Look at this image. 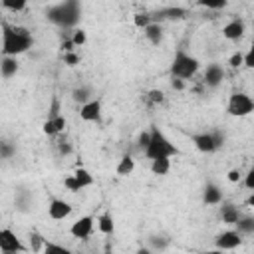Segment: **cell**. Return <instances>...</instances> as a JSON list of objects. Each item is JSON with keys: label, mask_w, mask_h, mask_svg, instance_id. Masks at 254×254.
<instances>
[{"label": "cell", "mask_w": 254, "mask_h": 254, "mask_svg": "<svg viewBox=\"0 0 254 254\" xmlns=\"http://www.w3.org/2000/svg\"><path fill=\"white\" fill-rule=\"evenodd\" d=\"M145 101L149 105H163L165 103V93L161 89H149L145 95Z\"/></svg>", "instance_id": "obj_31"}, {"label": "cell", "mask_w": 254, "mask_h": 254, "mask_svg": "<svg viewBox=\"0 0 254 254\" xmlns=\"http://www.w3.org/2000/svg\"><path fill=\"white\" fill-rule=\"evenodd\" d=\"M71 212H73L71 202H67L65 198H60V196H52V200H50V204H48V216H50L52 220H64V218H67Z\"/></svg>", "instance_id": "obj_11"}, {"label": "cell", "mask_w": 254, "mask_h": 254, "mask_svg": "<svg viewBox=\"0 0 254 254\" xmlns=\"http://www.w3.org/2000/svg\"><path fill=\"white\" fill-rule=\"evenodd\" d=\"M226 179H228L230 183H240V181H242V171L234 167V169H230V171L226 173Z\"/></svg>", "instance_id": "obj_43"}, {"label": "cell", "mask_w": 254, "mask_h": 254, "mask_svg": "<svg viewBox=\"0 0 254 254\" xmlns=\"http://www.w3.org/2000/svg\"><path fill=\"white\" fill-rule=\"evenodd\" d=\"M222 198H224V192H222V189H220L216 183L208 181V183L202 187V204H206V206H216Z\"/></svg>", "instance_id": "obj_17"}, {"label": "cell", "mask_w": 254, "mask_h": 254, "mask_svg": "<svg viewBox=\"0 0 254 254\" xmlns=\"http://www.w3.org/2000/svg\"><path fill=\"white\" fill-rule=\"evenodd\" d=\"M65 125H67V119H65L64 113H60V115H56V117H46V121L42 123V131H44V135H48V137H56V135L64 133Z\"/></svg>", "instance_id": "obj_16"}, {"label": "cell", "mask_w": 254, "mask_h": 254, "mask_svg": "<svg viewBox=\"0 0 254 254\" xmlns=\"http://www.w3.org/2000/svg\"><path fill=\"white\" fill-rule=\"evenodd\" d=\"M242 183L248 190H254V169H248V173L242 175Z\"/></svg>", "instance_id": "obj_41"}, {"label": "cell", "mask_w": 254, "mask_h": 254, "mask_svg": "<svg viewBox=\"0 0 254 254\" xmlns=\"http://www.w3.org/2000/svg\"><path fill=\"white\" fill-rule=\"evenodd\" d=\"M244 34H246V22L242 18H232L222 26V36L228 42H238L244 38Z\"/></svg>", "instance_id": "obj_14"}, {"label": "cell", "mask_w": 254, "mask_h": 254, "mask_svg": "<svg viewBox=\"0 0 254 254\" xmlns=\"http://www.w3.org/2000/svg\"><path fill=\"white\" fill-rule=\"evenodd\" d=\"M143 155L149 161L157 159V157H177V155H181V149L165 135V131L161 127L151 125V129H149V143L143 149Z\"/></svg>", "instance_id": "obj_3"}, {"label": "cell", "mask_w": 254, "mask_h": 254, "mask_svg": "<svg viewBox=\"0 0 254 254\" xmlns=\"http://www.w3.org/2000/svg\"><path fill=\"white\" fill-rule=\"evenodd\" d=\"M46 254H67L69 248H65L64 244H56V242H44V248H42Z\"/></svg>", "instance_id": "obj_34"}, {"label": "cell", "mask_w": 254, "mask_h": 254, "mask_svg": "<svg viewBox=\"0 0 254 254\" xmlns=\"http://www.w3.org/2000/svg\"><path fill=\"white\" fill-rule=\"evenodd\" d=\"M103 115V105L99 97H91L89 101L79 105V119L85 123H101Z\"/></svg>", "instance_id": "obj_7"}, {"label": "cell", "mask_w": 254, "mask_h": 254, "mask_svg": "<svg viewBox=\"0 0 254 254\" xmlns=\"http://www.w3.org/2000/svg\"><path fill=\"white\" fill-rule=\"evenodd\" d=\"M147 143H149V129L139 133V137H137V149L143 151V149L147 147Z\"/></svg>", "instance_id": "obj_42"}, {"label": "cell", "mask_w": 254, "mask_h": 254, "mask_svg": "<svg viewBox=\"0 0 254 254\" xmlns=\"http://www.w3.org/2000/svg\"><path fill=\"white\" fill-rule=\"evenodd\" d=\"M71 175L75 177V181L79 183V187H81V189H87V187H91V185H93V177H91V173H89L85 167H75Z\"/></svg>", "instance_id": "obj_26"}, {"label": "cell", "mask_w": 254, "mask_h": 254, "mask_svg": "<svg viewBox=\"0 0 254 254\" xmlns=\"http://www.w3.org/2000/svg\"><path fill=\"white\" fill-rule=\"evenodd\" d=\"M93 97V89H91V85H77V87H73V91H71V99L75 101V103H85V101H89Z\"/></svg>", "instance_id": "obj_24"}, {"label": "cell", "mask_w": 254, "mask_h": 254, "mask_svg": "<svg viewBox=\"0 0 254 254\" xmlns=\"http://www.w3.org/2000/svg\"><path fill=\"white\" fill-rule=\"evenodd\" d=\"M171 87H173L175 91H183V89L187 87V81L181 79V77H171Z\"/></svg>", "instance_id": "obj_45"}, {"label": "cell", "mask_w": 254, "mask_h": 254, "mask_svg": "<svg viewBox=\"0 0 254 254\" xmlns=\"http://www.w3.org/2000/svg\"><path fill=\"white\" fill-rule=\"evenodd\" d=\"M242 60H244V52H240V50H236L230 58H228V65L232 67V69H236V67H242Z\"/></svg>", "instance_id": "obj_39"}, {"label": "cell", "mask_w": 254, "mask_h": 254, "mask_svg": "<svg viewBox=\"0 0 254 254\" xmlns=\"http://www.w3.org/2000/svg\"><path fill=\"white\" fill-rule=\"evenodd\" d=\"M234 228H236L242 236H250V234H254V216L242 212L240 218L234 222Z\"/></svg>", "instance_id": "obj_22"}, {"label": "cell", "mask_w": 254, "mask_h": 254, "mask_svg": "<svg viewBox=\"0 0 254 254\" xmlns=\"http://www.w3.org/2000/svg\"><path fill=\"white\" fill-rule=\"evenodd\" d=\"M0 250L6 254H14V252H24L26 246L12 228H0Z\"/></svg>", "instance_id": "obj_9"}, {"label": "cell", "mask_w": 254, "mask_h": 254, "mask_svg": "<svg viewBox=\"0 0 254 254\" xmlns=\"http://www.w3.org/2000/svg\"><path fill=\"white\" fill-rule=\"evenodd\" d=\"M220 206H218V218H220V222L222 224H228V226H234V222L240 218V214H242V210H240V206L238 204H234V202H228V200H220L218 202Z\"/></svg>", "instance_id": "obj_13"}, {"label": "cell", "mask_w": 254, "mask_h": 254, "mask_svg": "<svg viewBox=\"0 0 254 254\" xmlns=\"http://www.w3.org/2000/svg\"><path fill=\"white\" fill-rule=\"evenodd\" d=\"M44 242H46V238H44L38 230H32V232H30V248H32L34 252H40V250L44 248Z\"/></svg>", "instance_id": "obj_33"}, {"label": "cell", "mask_w": 254, "mask_h": 254, "mask_svg": "<svg viewBox=\"0 0 254 254\" xmlns=\"http://www.w3.org/2000/svg\"><path fill=\"white\" fill-rule=\"evenodd\" d=\"M198 69H200V62L194 56H190L189 52H185L183 48H179L171 60L169 73H171V77H181V79L189 81L198 73Z\"/></svg>", "instance_id": "obj_4"}, {"label": "cell", "mask_w": 254, "mask_h": 254, "mask_svg": "<svg viewBox=\"0 0 254 254\" xmlns=\"http://www.w3.org/2000/svg\"><path fill=\"white\" fill-rule=\"evenodd\" d=\"M58 153H60L62 157H67V155L73 153V145H71L69 141H60V143H58Z\"/></svg>", "instance_id": "obj_40"}, {"label": "cell", "mask_w": 254, "mask_h": 254, "mask_svg": "<svg viewBox=\"0 0 254 254\" xmlns=\"http://www.w3.org/2000/svg\"><path fill=\"white\" fill-rule=\"evenodd\" d=\"M242 244V234L236 228L222 230L214 236V248L216 250H234Z\"/></svg>", "instance_id": "obj_8"}, {"label": "cell", "mask_w": 254, "mask_h": 254, "mask_svg": "<svg viewBox=\"0 0 254 254\" xmlns=\"http://www.w3.org/2000/svg\"><path fill=\"white\" fill-rule=\"evenodd\" d=\"M224 77H226L224 67H222L220 64H216V62H212V64H208V65L204 67V73H202V83H204L206 87L216 89L218 85H222Z\"/></svg>", "instance_id": "obj_12"}, {"label": "cell", "mask_w": 254, "mask_h": 254, "mask_svg": "<svg viewBox=\"0 0 254 254\" xmlns=\"http://www.w3.org/2000/svg\"><path fill=\"white\" fill-rule=\"evenodd\" d=\"M242 65H244V67H248V69H252V67H254V54H252V50L244 52V60H242Z\"/></svg>", "instance_id": "obj_44"}, {"label": "cell", "mask_w": 254, "mask_h": 254, "mask_svg": "<svg viewBox=\"0 0 254 254\" xmlns=\"http://www.w3.org/2000/svg\"><path fill=\"white\" fill-rule=\"evenodd\" d=\"M64 187H65L69 192H79V190H81V187H79V183L75 181V177H73V175L64 177Z\"/></svg>", "instance_id": "obj_37"}, {"label": "cell", "mask_w": 254, "mask_h": 254, "mask_svg": "<svg viewBox=\"0 0 254 254\" xmlns=\"http://www.w3.org/2000/svg\"><path fill=\"white\" fill-rule=\"evenodd\" d=\"M189 16V10L183 8V6H167V8H161L153 14V20L155 22H173V20H185Z\"/></svg>", "instance_id": "obj_15"}, {"label": "cell", "mask_w": 254, "mask_h": 254, "mask_svg": "<svg viewBox=\"0 0 254 254\" xmlns=\"http://www.w3.org/2000/svg\"><path fill=\"white\" fill-rule=\"evenodd\" d=\"M16 155V143L14 141H8V139H0V159L2 161H8Z\"/></svg>", "instance_id": "obj_28"}, {"label": "cell", "mask_w": 254, "mask_h": 254, "mask_svg": "<svg viewBox=\"0 0 254 254\" xmlns=\"http://www.w3.org/2000/svg\"><path fill=\"white\" fill-rule=\"evenodd\" d=\"M151 22H155V20H153V14H149V12H137V14H133V26L139 28V30L147 28Z\"/></svg>", "instance_id": "obj_29"}, {"label": "cell", "mask_w": 254, "mask_h": 254, "mask_svg": "<svg viewBox=\"0 0 254 254\" xmlns=\"http://www.w3.org/2000/svg\"><path fill=\"white\" fill-rule=\"evenodd\" d=\"M2 6L10 12H22L26 6H28V0H0Z\"/></svg>", "instance_id": "obj_35"}, {"label": "cell", "mask_w": 254, "mask_h": 254, "mask_svg": "<svg viewBox=\"0 0 254 254\" xmlns=\"http://www.w3.org/2000/svg\"><path fill=\"white\" fill-rule=\"evenodd\" d=\"M254 111V99L244 91H232L226 103V113L230 117H248Z\"/></svg>", "instance_id": "obj_6"}, {"label": "cell", "mask_w": 254, "mask_h": 254, "mask_svg": "<svg viewBox=\"0 0 254 254\" xmlns=\"http://www.w3.org/2000/svg\"><path fill=\"white\" fill-rule=\"evenodd\" d=\"M95 222H97V228H99V232L101 234H113L115 232V220H113V214L107 210V212H103V214H99L97 218H95Z\"/></svg>", "instance_id": "obj_21"}, {"label": "cell", "mask_w": 254, "mask_h": 254, "mask_svg": "<svg viewBox=\"0 0 254 254\" xmlns=\"http://www.w3.org/2000/svg\"><path fill=\"white\" fill-rule=\"evenodd\" d=\"M149 169H151V173L157 175V177L169 175V171H171V157H157V159H151Z\"/></svg>", "instance_id": "obj_20"}, {"label": "cell", "mask_w": 254, "mask_h": 254, "mask_svg": "<svg viewBox=\"0 0 254 254\" xmlns=\"http://www.w3.org/2000/svg\"><path fill=\"white\" fill-rule=\"evenodd\" d=\"M0 52L2 56H22L34 46V36L26 26L0 22Z\"/></svg>", "instance_id": "obj_1"}, {"label": "cell", "mask_w": 254, "mask_h": 254, "mask_svg": "<svg viewBox=\"0 0 254 254\" xmlns=\"http://www.w3.org/2000/svg\"><path fill=\"white\" fill-rule=\"evenodd\" d=\"M230 0H196V6L200 8H206V10H224L228 6Z\"/></svg>", "instance_id": "obj_30"}, {"label": "cell", "mask_w": 254, "mask_h": 254, "mask_svg": "<svg viewBox=\"0 0 254 254\" xmlns=\"http://www.w3.org/2000/svg\"><path fill=\"white\" fill-rule=\"evenodd\" d=\"M143 34H145V38H147V42L151 46H159L163 42V38H165V32H163L161 22H151L147 28H143Z\"/></svg>", "instance_id": "obj_19"}, {"label": "cell", "mask_w": 254, "mask_h": 254, "mask_svg": "<svg viewBox=\"0 0 254 254\" xmlns=\"http://www.w3.org/2000/svg\"><path fill=\"white\" fill-rule=\"evenodd\" d=\"M46 18L50 24L62 30H73L81 20V2L79 0H60L46 10Z\"/></svg>", "instance_id": "obj_2"}, {"label": "cell", "mask_w": 254, "mask_h": 254, "mask_svg": "<svg viewBox=\"0 0 254 254\" xmlns=\"http://www.w3.org/2000/svg\"><path fill=\"white\" fill-rule=\"evenodd\" d=\"M60 48H62V52H75V46H73L71 38H64L62 44H60Z\"/></svg>", "instance_id": "obj_46"}, {"label": "cell", "mask_w": 254, "mask_h": 254, "mask_svg": "<svg viewBox=\"0 0 254 254\" xmlns=\"http://www.w3.org/2000/svg\"><path fill=\"white\" fill-rule=\"evenodd\" d=\"M14 204H16V208H18L20 212H28L30 206H32V194H30L26 189H20V190L16 192V196H14Z\"/></svg>", "instance_id": "obj_25"}, {"label": "cell", "mask_w": 254, "mask_h": 254, "mask_svg": "<svg viewBox=\"0 0 254 254\" xmlns=\"http://www.w3.org/2000/svg\"><path fill=\"white\" fill-rule=\"evenodd\" d=\"M190 141L192 145L200 151V153H216L222 145H224V133L218 131V129H212V131H200V133H192L190 135Z\"/></svg>", "instance_id": "obj_5"}, {"label": "cell", "mask_w": 254, "mask_h": 254, "mask_svg": "<svg viewBox=\"0 0 254 254\" xmlns=\"http://www.w3.org/2000/svg\"><path fill=\"white\" fill-rule=\"evenodd\" d=\"M147 242H149V250L151 252H161V250H167L169 248V238H165V236H161V234H151L149 238H147Z\"/></svg>", "instance_id": "obj_27"}, {"label": "cell", "mask_w": 254, "mask_h": 254, "mask_svg": "<svg viewBox=\"0 0 254 254\" xmlns=\"http://www.w3.org/2000/svg\"><path fill=\"white\" fill-rule=\"evenodd\" d=\"M62 113V101L58 95H52V101H50V107H48V117H56Z\"/></svg>", "instance_id": "obj_36"}, {"label": "cell", "mask_w": 254, "mask_h": 254, "mask_svg": "<svg viewBox=\"0 0 254 254\" xmlns=\"http://www.w3.org/2000/svg\"><path fill=\"white\" fill-rule=\"evenodd\" d=\"M93 224H95V216L91 214H85V216H79L71 226H69V234L73 238H79V240H87L93 232Z\"/></svg>", "instance_id": "obj_10"}, {"label": "cell", "mask_w": 254, "mask_h": 254, "mask_svg": "<svg viewBox=\"0 0 254 254\" xmlns=\"http://www.w3.org/2000/svg\"><path fill=\"white\" fill-rule=\"evenodd\" d=\"M62 60H64V64H65L67 67H75V65L79 64V56H77L75 52H64Z\"/></svg>", "instance_id": "obj_38"}, {"label": "cell", "mask_w": 254, "mask_h": 254, "mask_svg": "<svg viewBox=\"0 0 254 254\" xmlns=\"http://www.w3.org/2000/svg\"><path fill=\"white\" fill-rule=\"evenodd\" d=\"M71 42H73V46L75 48H81L85 42H87V32L83 30V28H73V32H71Z\"/></svg>", "instance_id": "obj_32"}, {"label": "cell", "mask_w": 254, "mask_h": 254, "mask_svg": "<svg viewBox=\"0 0 254 254\" xmlns=\"http://www.w3.org/2000/svg\"><path fill=\"white\" fill-rule=\"evenodd\" d=\"M133 171H135V159L131 155H123L115 167V173L119 177H129V175H133Z\"/></svg>", "instance_id": "obj_23"}, {"label": "cell", "mask_w": 254, "mask_h": 254, "mask_svg": "<svg viewBox=\"0 0 254 254\" xmlns=\"http://www.w3.org/2000/svg\"><path fill=\"white\" fill-rule=\"evenodd\" d=\"M20 69V64H18V58L14 56H2L0 58V75L4 79H12Z\"/></svg>", "instance_id": "obj_18"}]
</instances>
